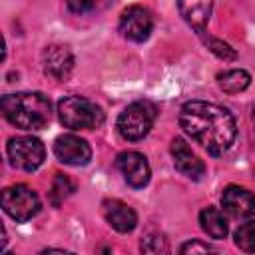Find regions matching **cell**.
Masks as SVG:
<instances>
[{"label":"cell","mask_w":255,"mask_h":255,"mask_svg":"<svg viewBox=\"0 0 255 255\" xmlns=\"http://www.w3.org/2000/svg\"><path fill=\"white\" fill-rule=\"evenodd\" d=\"M2 116L18 129H42L52 116L50 100L40 92L6 94L0 100Z\"/></svg>","instance_id":"obj_2"},{"label":"cell","mask_w":255,"mask_h":255,"mask_svg":"<svg viewBox=\"0 0 255 255\" xmlns=\"http://www.w3.org/2000/svg\"><path fill=\"white\" fill-rule=\"evenodd\" d=\"M179 126L211 155H223L237 135V124L231 112L219 104L203 100H191L181 106Z\"/></svg>","instance_id":"obj_1"},{"label":"cell","mask_w":255,"mask_h":255,"mask_svg":"<svg viewBox=\"0 0 255 255\" xmlns=\"http://www.w3.org/2000/svg\"><path fill=\"white\" fill-rule=\"evenodd\" d=\"M74 191H76L74 181H72L68 175H64V173H56V177H54V181H52V187H50V201H52L54 205H60V203H62L66 197H70Z\"/></svg>","instance_id":"obj_17"},{"label":"cell","mask_w":255,"mask_h":255,"mask_svg":"<svg viewBox=\"0 0 255 255\" xmlns=\"http://www.w3.org/2000/svg\"><path fill=\"white\" fill-rule=\"evenodd\" d=\"M177 10L195 32H201L209 22L213 0H177Z\"/></svg>","instance_id":"obj_14"},{"label":"cell","mask_w":255,"mask_h":255,"mask_svg":"<svg viewBox=\"0 0 255 255\" xmlns=\"http://www.w3.org/2000/svg\"><path fill=\"white\" fill-rule=\"evenodd\" d=\"M116 167L122 171L124 179L128 185L139 189V187H145L149 183V177H151V169H149V163L145 159L143 153L139 151H122L118 153L116 157Z\"/></svg>","instance_id":"obj_9"},{"label":"cell","mask_w":255,"mask_h":255,"mask_svg":"<svg viewBox=\"0 0 255 255\" xmlns=\"http://www.w3.org/2000/svg\"><path fill=\"white\" fill-rule=\"evenodd\" d=\"M54 153L56 157L66 165H86L92 159V147L90 143L76 135V133H62L54 141Z\"/></svg>","instance_id":"obj_8"},{"label":"cell","mask_w":255,"mask_h":255,"mask_svg":"<svg viewBox=\"0 0 255 255\" xmlns=\"http://www.w3.org/2000/svg\"><path fill=\"white\" fill-rule=\"evenodd\" d=\"M199 223L201 229L211 237V239H225L229 233V225L227 219L223 217V213L215 207H205L199 213Z\"/></svg>","instance_id":"obj_15"},{"label":"cell","mask_w":255,"mask_h":255,"mask_svg":"<svg viewBox=\"0 0 255 255\" xmlns=\"http://www.w3.org/2000/svg\"><path fill=\"white\" fill-rule=\"evenodd\" d=\"M155 118H157L155 104L149 100H137L124 108V112L118 116L116 128L124 139L139 141L149 133Z\"/></svg>","instance_id":"obj_4"},{"label":"cell","mask_w":255,"mask_h":255,"mask_svg":"<svg viewBox=\"0 0 255 255\" xmlns=\"http://www.w3.org/2000/svg\"><path fill=\"white\" fill-rule=\"evenodd\" d=\"M118 28L122 32L124 38L131 40V42H145L153 30V18L149 14L147 8L143 6H128L122 14H120V22Z\"/></svg>","instance_id":"obj_7"},{"label":"cell","mask_w":255,"mask_h":255,"mask_svg":"<svg viewBox=\"0 0 255 255\" xmlns=\"http://www.w3.org/2000/svg\"><path fill=\"white\" fill-rule=\"evenodd\" d=\"M42 70L56 82H66L74 70V54L64 44H50L42 52Z\"/></svg>","instance_id":"obj_10"},{"label":"cell","mask_w":255,"mask_h":255,"mask_svg":"<svg viewBox=\"0 0 255 255\" xmlns=\"http://www.w3.org/2000/svg\"><path fill=\"white\" fill-rule=\"evenodd\" d=\"M219 90H223L225 94H239L243 90L249 88L251 84V74L247 70L235 68V70H223L215 76Z\"/></svg>","instance_id":"obj_16"},{"label":"cell","mask_w":255,"mask_h":255,"mask_svg":"<svg viewBox=\"0 0 255 255\" xmlns=\"http://www.w3.org/2000/svg\"><path fill=\"white\" fill-rule=\"evenodd\" d=\"M58 118L68 129H96L104 124L106 114L84 96H66L58 102Z\"/></svg>","instance_id":"obj_3"},{"label":"cell","mask_w":255,"mask_h":255,"mask_svg":"<svg viewBox=\"0 0 255 255\" xmlns=\"http://www.w3.org/2000/svg\"><path fill=\"white\" fill-rule=\"evenodd\" d=\"M235 245L241 251H247V253L255 251V219H251V221H247V223L237 227V231H235Z\"/></svg>","instance_id":"obj_18"},{"label":"cell","mask_w":255,"mask_h":255,"mask_svg":"<svg viewBox=\"0 0 255 255\" xmlns=\"http://www.w3.org/2000/svg\"><path fill=\"white\" fill-rule=\"evenodd\" d=\"M169 149H171L173 165H175L177 171H181L189 179H201L203 177L205 163L191 151V147L187 145V141L183 137H173Z\"/></svg>","instance_id":"obj_12"},{"label":"cell","mask_w":255,"mask_h":255,"mask_svg":"<svg viewBox=\"0 0 255 255\" xmlns=\"http://www.w3.org/2000/svg\"><path fill=\"white\" fill-rule=\"evenodd\" d=\"M96 4H98V0H66V6L74 14H86V12L94 10Z\"/></svg>","instance_id":"obj_22"},{"label":"cell","mask_w":255,"mask_h":255,"mask_svg":"<svg viewBox=\"0 0 255 255\" xmlns=\"http://www.w3.org/2000/svg\"><path fill=\"white\" fill-rule=\"evenodd\" d=\"M6 153L12 167L22 171H34L42 165L46 157V147L38 137L32 135H16L6 143Z\"/></svg>","instance_id":"obj_6"},{"label":"cell","mask_w":255,"mask_h":255,"mask_svg":"<svg viewBox=\"0 0 255 255\" xmlns=\"http://www.w3.org/2000/svg\"><path fill=\"white\" fill-rule=\"evenodd\" d=\"M2 209L14 221L24 223L40 211V197L32 187L16 183L2 191Z\"/></svg>","instance_id":"obj_5"},{"label":"cell","mask_w":255,"mask_h":255,"mask_svg":"<svg viewBox=\"0 0 255 255\" xmlns=\"http://www.w3.org/2000/svg\"><path fill=\"white\" fill-rule=\"evenodd\" d=\"M197 34L201 36V40L205 42V46H207L217 58H221V60H235V58H237L235 50H233L229 44H225L223 40H217V38L205 34V30H201V32H197Z\"/></svg>","instance_id":"obj_19"},{"label":"cell","mask_w":255,"mask_h":255,"mask_svg":"<svg viewBox=\"0 0 255 255\" xmlns=\"http://www.w3.org/2000/svg\"><path fill=\"white\" fill-rule=\"evenodd\" d=\"M207 251H215V249L211 245L199 241V239H191V241H187L179 247V253H183V255H187V253H191V255L193 253H207Z\"/></svg>","instance_id":"obj_21"},{"label":"cell","mask_w":255,"mask_h":255,"mask_svg":"<svg viewBox=\"0 0 255 255\" xmlns=\"http://www.w3.org/2000/svg\"><path fill=\"white\" fill-rule=\"evenodd\" d=\"M221 207L231 217L243 219L255 215V193L239 185H227L221 193Z\"/></svg>","instance_id":"obj_11"},{"label":"cell","mask_w":255,"mask_h":255,"mask_svg":"<svg viewBox=\"0 0 255 255\" xmlns=\"http://www.w3.org/2000/svg\"><path fill=\"white\" fill-rule=\"evenodd\" d=\"M104 217L106 221L118 231V233H129L137 225V213L120 199H106L104 205Z\"/></svg>","instance_id":"obj_13"},{"label":"cell","mask_w":255,"mask_h":255,"mask_svg":"<svg viewBox=\"0 0 255 255\" xmlns=\"http://www.w3.org/2000/svg\"><path fill=\"white\" fill-rule=\"evenodd\" d=\"M251 122H253V126H255V106H253V112H251Z\"/></svg>","instance_id":"obj_23"},{"label":"cell","mask_w":255,"mask_h":255,"mask_svg":"<svg viewBox=\"0 0 255 255\" xmlns=\"http://www.w3.org/2000/svg\"><path fill=\"white\" fill-rule=\"evenodd\" d=\"M139 249L141 253H151V255H157V253H169V245H167V239L159 233H147L141 243H139Z\"/></svg>","instance_id":"obj_20"}]
</instances>
